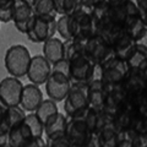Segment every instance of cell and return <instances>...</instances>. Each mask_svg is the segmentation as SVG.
<instances>
[{
	"mask_svg": "<svg viewBox=\"0 0 147 147\" xmlns=\"http://www.w3.org/2000/svg\"><path fill=\"white\" fill-rule=\"evenodd\" d=\"M16 0H0V5H6V4H15Z\"/></svg>",
	"mask_w": 147,
	"mask_h": 147,
	"instance_id": "obj_39",
	"label": "cell"
},
{
	"mask_svg": "<svg viewBox=\"0 0 147 147\" xmlns=\"http://www.w3.org/2000/svg\"><path fill=\"white\" fill-rule=\"evenodd\" d=\"M142 16H144V20H145V24H146V26H147V10L142 13Z\"/></svg>",
	"mask_w": 147,
	"mask_h": 147,
	"instance_id": "obj_42",
	"label": "cell"
},
{
	"mask_svg": "<svg viewBox=\"0 0 147 147\" xmlns=\"http://www.w3.org/2000/svg\"><path fill=\"white\" fill-rule=\"evenodd\" d=\"M129 70H144L147 65V52L136 45L135 52L126 59Z\"/></svg>",
	"mask_w": 147,
	"mask_h": 147,
	"instance_id": "obj_26",
	"label": "cell"
},
{
	"mask_svg": "<svg viewBox=\"0 0 147 147\" xmlns=\"http://www.w3.org/2000/svg\"><path fill=\"white\" fill-rule=\"evenodd\" d=\"M67 125V115L64 113L57 112L50 115L44 123V136L45 140H50L54 137L65 135Z\"/></svg>",
	"mask_w": 147,
	"mask_h": 147,
	"instance_id": "obj_18",
	"label": "cell"
},
{
	"mask_svg": "<svg viewBox=\"0 0 147 147\" xmlns=\"http://www.w3.org/2000/svg\"><path fill=\"white\" fill-rule=\"evenodd\" d=\"M107 90H108V85H105L99 76H94L87 84V97H88L90 107L97 110H102L104 107Z\"/></svg>",
	"mask_w": 147,
	"mask_h": 147,
	"instance_id": "obj_13",
	"label": "cell"
},
{
	"mask_svg": "<svg viewBox=\"0 0 147 147\" xmlns=\"http://www.w3.org/2000/svg\"><path fill=\"white\" fill-rule=\"evenodd\" d=\"M33 10L37 15L40 16H49V17H57L58 11L55 7L54 0H36Z\"/></svg>",
	"mask_w": 147,
	"mask_h": 147,
	"instance_id": "obj_30",
	"label": "cell"
},
{
	"mask_svg": "<svg viewBox=\"0 0 147 147\" xmlns=\"http://www.w3.org/2000/svg\"><path fill=\"white\" fill-rule=\"evenodd\" d=\"M57 33L60 36V38L63 40L74 38L71 15H60V17L58 18V24H57Z\"/></svg>",
	"mask_w": 147,
	"mask_h": 147,
	"instance_id": "obj_29",
	"label": "cell"
},
{
	"mask_svg": "<svg viewBox=\"0 0 147 147\" xmlns=\"http://www.w3.org/2000/svg\"><path fill=\"white\" fill-rule=\"evenodd\" d=\"M24 86L18 77L11 75L5 77L0 81V98L9 105L20 104Z\"/></svg>",
	"mask_w": 147,
	"mask_h": 147,
	"instance_id": "obj_11",
	"label": "cell"
},
{
	"mask_svg": "<svg viewBox=\"0 0 147 147\" xmlns=\"http://www.w3.org/2000/svg\"><path fill=\"white\" fill-rule=\"evenodd\" d=\"M121 84L127 93V98L142 94L147 87V81L141 70H129Z\"/></svg>",
	"mask_w": 147,
	"mask_h": 147,
	"instance_id": "obj_14",
	"label": "cell"
},
{
	"mask_svg": "<svg viewBox=\"0 0 147 147\" xmlns=\"http://www.w3.org/2000/svg\"><path fill=\"white\" fill-rule=\"evenodd\" d=\"M57 112H59V109H58V104L55 100L53 99H43L42 100V103L39 104V107L36 109V114H37V117H38L40 120H42V123L44 124L45 120L50 117V115H53V114H55Z\"/></svg>",
	"mask_w": 147,
	"mask_h": 147,
	"instance_id": "obj_28",
	"label": "cell"
},
{
	"mask_svg": "<svg viewBox=\"0 0 147 147\" xmlns=\"http://www.w3.org/2000/svg\"><path fill=\"white\" fill-rule=\"evenodd\" d=\"M86 57L94 64L96 66H99L100 64L107 61L109 58L114 55L113 47L107 39L98 34L91 36L86 40Z\"/></svg>",
	"mask_w": 147,
	"mask_h": 147,
	"instance_id": "obj_4",
	"label": "cell"
},
{
	"mask_svg": "<svg viewBox=\"0 0 147 147\" xmlns=\"http://www.w3.org/2000/svg\"><path fill=\"white\" fill-rule=\"evenodd\" d=\"M58 15H72L82 6V0H54Z\"/></svg>",
	"mask_w": 147,
	"mask_h": 147,
	"instance_id": "obj_31",
	"label": "cell"
},
{
	"mask_svg": "<svg viewBox=\"0 0 147 147\" xmlns=\"http://www.w3.org/2000/svg\"><path fill=\"white\" fill-rule=\"evenodd\" d=\"M97 70L99 72L98 76L103 80L104 84L112 86L121 84L129 71V67L126 60H123V59L113 55L107 61H104L99 66H97Z\"/></svg>",
	"mask_w": 147,
	"mask_h": 147,
	"instance_id": "obj_3",
	"label": "cell"
},
{
	"mask_svg": "<svg viewBox=\"0 0 147 147\" xmlns=\"http://www.w3.org/2000/svg\"><path fill=\"white\" fill-rule=\"evenodd\" d=\"M71 118H79V119H81V120L90 127V130L93 132V135H94V132H96V130H97V127H98L99 110L92 108V107H90V105H88L86 109H84L82 112H80L79 114H77V115L71 117Z\"/></svg>",
	"mask_w": 147,
	"mask_h": 147,
	"instance_id": "obj_25",
	"label": "cell"
},
{
	"mask_svg": "<svg viewBox=\"0 0 147 147\" xmlns=\"http://www.w3.org/2000/svg\"><path fill=\"white\" fill-rule=\"evenodd\" d=\"M137 7L141 11V13H144L147 10V0H135Z\"/></svg>",
	"mask_w": 147,
	"mask_h": 147,
	"instance_id": "obj_37",
	"label": "cell"
},
{
	"mask_svg": "<svg viewBox=\"0 0 147 147\" xmlns=\"http://www.w3.org/2000/svg\"><path fill=\"white\" fill-rule=\"evenodd\" d=\"M96 72H97V66L86 55H80L70 60L69 76L72 84L87 85L94 76H97Z\"/></svg>",
	"mask_w": 147,
	"mask_h": 147,
	"instance_id": "obj_5",
	"label": "cell"
},
{
	"mask_svg": "<svg viewBox=\"0 0 147 147\" xmlns=\"http://www.w3.org/2000/svg\"><path fill=\"white\" fill-rule=\"evenodd\" d=\"M86 40L87 39H81V38H77V37L64 40V44H65V58L69 61L80 57V55H86L85 54Z\"/></svg>",
	"mask_w": 147,
	"mask_h": 147,
	"instance_id": "obj_24",
	"label": "cell"
},
{
	"mask_svg": "<svg viewBox=\"0 0 147 147\" xmlns=\"http://www.w3.org/2000/svg\"><path fill=\"white\" fill-rule=\"evenodd\" d=\"M65 135L67 136L71 147H91L93 132L79 118H67Z\"/></svg>",
	"mask_w": 147,
	"mask_h": 147,
	"instance_id": "obj_8",
	"label": "cell"
},
{
	"mask_svg": "<svg viewBox=\"0 0 147 147\" xmlns=\"http://www.w3.org/2000/svg\"><path fill=\"white\" fill-rule=\"evenodd\" d=\"M47 144H48V147H71V144L66 135H61V136L54 137V139L47 140Z\"/></svg>",
	"mask_w": 147,
	"mask_h": 147,
	"instance_id": "obj_35",
	"label": "cell"
},
{
	"mask_svg": "<svg viewBox=\"0 0 147 147\" xmlns=\"http://www.w3.org/2000/svg\"><path fill=\"white\" fill-rule=\"evenodd\" d=\"M26 115H27V112L20 104L9 105V113H7V118H6V126L9 129V131H10L13 126H16L20 123L24 121L26 119Z\"/></svg>",
	"mask_w": 147,
	"mask_h": 147,
	"instance_id": "obj_27",
	"label": "cell"
},
{
	"mask_svg": "<svg viewBox=\"0 0 147 147\" xmlns=\"http://www.w3.org/2000/svg\"><path fill=\"white\" fill-rule=\"evenodd\" d=\"M43 55L53 64L65 58V44L61 38L52 37L43 42Z\"/></svg>",
	"mask_w": 147,
	"mask_h": 147,
	"instance_id": "obj_21",
	"label": "cell"
},
{
	"mask_svg": "<svg viewBox=\"0 0 147 147\" xmlns=\"http://www.w3.org/2000/svg\"><path fill=\"white\" fill-rule=\"evenodd\" d=\"M112 47H113L114 55H115L117 58L126 60V59L135 52L136 40L132 38L127 32H125L123 30L120 33L115 37V39L113 40Z\"/></svg>",
	"mask_w": 147,
	"mask_h": 147,
	"instance_id": "obj_17",
	"label": "cell"
},
{
	"mask_svg": "<svg viewBox=\"0 0 147 147\" xmlns=\"http://www.w3.org/2000/svg\"><path fill=\"white\" fill-rule=\"evenodd\" d=\"M45 93L48 94V98L55 100L57 103L63 102L65 99L66 94L69 93L72 82L70 77L66 74L61 71L52 70L48 80L45 81Z\"/></svg>",
	"mask_w": 147,
	"mask_h": 147,
	"instance_id": "obj_6",
	"label": "cell"
},
{
	"mask_svg": "<svg viewBox=\"0 0 147 147\" xmlns=\"http://www.w3.org/2000/svg\"><path fill=\"white\" fill-rule=\"evenodd\" d=\"M124 31L127 32L135 40H139L140 38H142L147 32V26L145 24L142 13L136 12L129 17L125 26H124Z\"/></svg>",
	"mask_w": 147,
	"mask_h": 147,
	"instance_id": "obj_23",
	"label": "cell"
},
{
	"mask_svg": "<svg viewBox=\"0 0 147 147\" xmlns=\"http://www.w3.org/2000/svg\"><path fill=\"white\" fill-rule=\"evenodd\" d=\"M43 99H44L43 92L39 88V86L31 82V84L24 86L20 105L26 110L27 113L36 112V109L39 107V104L42 103Z\"/></svg>",
	"mask_w": 147,
	"mask_h": 147,
	"instance_id": "obj_15",
	"label": "cell"
},
{
	"mask_svg": "<svg viewBox=\"0 0 147 147\" xmlns=\"http://www.w3.org/2000/svg\"><path fill=\"white\" fill-rule=\"evenodd\" d=\"M7 113H9V104H6L0 98V135L9 134V129L6 126Z\"/></svg>",
	"mask_w": 147,
	"mask_h": 147,
	"instance_id": "obj_33",
	"label": "cell"
},
{
	"mask_svg": "<svg viewBox=\"0 0 147 147\" xmlns=\"http://www.w3.org/2000/svg\"><path fill=\"white\" fill-rule=\"evenodd\" d=\"M144 102L146 104V107H147V87H146V90L144 92Z\"/></svg>",
	"mask_w": 147,
	"mask_h": 147,
	"instance_id": "obj_40",
	"label": "cell"
},
{
	"mask_svg": "<svg viewBox=\"0 0 147 147\" xmlns=\"http://www.w3.org/2000/svg\"><path fill=\"white\" fill-rule=\"evenodd\" d=\"M126 100H127V93L125 88H124L123 84L108 86L103 110H105L108 114L114 117V114L126 104Z\"/></svg>",
	"mask_w": 147,
	"mask_h": 147,
	"instance_id": "obj_12",
	"label": "cell"
},
{
	"mask_svg": "<svg viewBox=\"0 0 147 147\" xmlns=\"http://www.w3.org/2000/svg\"><path fill=\"white\" fill-rule=\"evenodd\" d=\"M25 1H26V3H28L30 5L33 6V5H34V3H36V0H25Z\"/></svg>",
	"mask_w": 147,
	"mask_h": 147,
	"instance_id": "obj_43",
	"label": "cell"
},
{
	"mask_svg": "<svg viewBox=\"0 0 147 147\" xmlns=\"http://www.w3.org/2000/svg\"><path fill=\"white\" fill-rule=\"evenodd\" d=\"M103 1H107V0H82V4L86 6H90V7H93L98 4L103 3Z\"/></svg>",
	"mask_w": 147,
	"mask_h": 147,
	"instance_id": "obj_38",
	"label": "cell"
},
{
	"mask_svg": "<svg viewBox=\"0 0 147 147\" xmlns=\"http://www.w3.org/2000/svg\"><path fill=\"white\" fill-rule=\"evenodd\" d=\"M108 3H123V1H126V0H107Z\"/></svg>",
	"mask_w": 147,
	"mask_h": 147,
	"instance_id": "obj_41",
	"label": "cell"
},
{
	"mask_svg": "<svg viewBox=\"0 0 147 147\" xmlns=\"http://www.w3.org/2000/svg\"><path fill=\"white\" fill-rule=\"evenodd\" d=\"M64 102V112L67 118L75 117L80 112L88 107V97H87V85L72 84L70 91L66 94Z\"/></svg>",
	"mask_w": 147,
	"mask_h": 147,
	"instance_id": "obj_9",
	"label": "cell"
},
{
	"mask_svg": "<svg viewBox=\"0 0 147 147\" xmlns=\"http://www.w3.org/2000/svg\"><path fill=\"white\" fill-rule=\"evenodd\" d=\"M13 9L15 4H6V5H0V24H7L12 21L13 17Z\"/></svg>",
	"mask_w": 147,
	"mask_h": 147,
	"instance_id": "obj_34",
	"label": "cell"
},
{
	"mask_svg": "<svg viewBox=\"0 0 147 147\" xmlns=\"http://www.w3.org/2000/svg\"><path fill=\"white\" fill-rule=\"evenodd\" d=\"M53 65L43 54H38L32 57L28 70H27V79L34 85H44L52 74Z\"/></svg>",
	"mask_w": 147,
	"mask_h": 147,
	"instance_id": "obj_10",
	"label": "cell"
},
{
	"mask_svg": "<svg viewBox=\"0 0 147 147\" xmlns=\"http://www.w3.org/2000/svg\"><path fill=\"white\" fill-rule=\"evenodd\" d=\"M72 24V33L74 37L81 39H88L91 36L94 34V22L92 16V7L82 6L71 15Z\"/></svg>",
	"mask_w": 147,
	"mask_h": 147,
	"instance_id": "obj_7",
	"label": "cell"
},
{
	"mask_svg": "<svg viewBox=\"0 0 147 147\" xmlns=\"http://www.w3.org/2000/svg\"><path fill=\"white\" fill-rule=\"evenodd\" d=\"M136 45L139 48L144 49V50H146V52H147V32H146V34L142 37V38H140L139 40H136Z\"/></svg>",
	"mask_w": 147,
	"mask_h": 147,
	"instance_id": "obj_36",
	"label": "cell"
},
{
	"mask_svg": "<svg viewBox=\"0 0 147 147\" xmlns=\"http://www.w3.org/2000/svg\"><path fill=\"white\" fill-rule=\"evenodd\" d=\"M33 136L34 135L30 125L24 120L9 131V144L10 147H28L30 141Z\"/></svg>",
	"mask_w": 147,
	"mask_h": 147,
	"instance_id": "obj_19",
	"label": "cell"
},
{
	"mask_svg": "<svg viewBox=\"0 0 147 147\" xmlns=\"http://www.w3.org/2000/svg\"><path fill=\"white\" fill-rule=\"evenodd\" d=\"M31 59V53L26 45L13 44L7 48L5 57H4V64H5L6 71L11 76L20 79L27 75Z\"/></svg>",
	"mask_w": 147,
	"mask_h": 147,
	"instance_id": "obj_1",
	"label": "cell"
},
{
	"mask_svg": "<svg viewBox=\"0 0 147 147\" xmlns=\"http://www.w3.org/2000/svg\"><path fill=\"white\" fill-rule=\"evenodd\" d=\"M119 135H120V130L117 129L113 120L107 123L94 135L97 147H118Z\"/></svg>",
	"mask_w": 147,
	"mask_h": 147,
	"instance_id": "obj_20",
	"label": "cell"
},
{
	"mask_svg": "<svg viewBox=\"0 0 147 147\" xmlns=\"http://www.w3.org/2000/svg\"><path fill=\"white\" fill-rule=\"evenodd\" d=\"M142 72H144V75H145V79H146V81H147V65H146V67L142 70Z\"/></svg>",
	"mask_w": 147,
	"mask_h": 147,
	"instance_id": "obj_44",
	"label": "cell"
},
{
	"mask_svg": "<svg viewBox=\"0 0 147 147\" xmlns=\"http://www.w3.org/2000/svg\"><path fill=\"white\" fill-rule=\"evenodd\" d=\"M139 112L131 105L129 104H125L124 107H121L118 112L114 114L113 117V123L114 125L117 126L118 130H126V129H130L136 120L137 115H139Z\"/></svg>",
	"mask_w": 147,
	"mask_h": 147,
	"instance_id": "obj_22",
	"label": "cell"
},
{
	"mask_svg": "<svg viewBox=\"0 0 147 147\" xmlns=\"http://www.w3.org/2000/svg\"><path fill=\"white\" fill-rule=\"evenodd\" d=\"M25 121L30 125L34 136H44V124L42 123V120H40L38 117H37V114L34 112L27 113Z\"/></svg>",
	"mask_w": 147,
	"mask_h": 147,
	"instance_id": "obj_32",
	"label": "cell"
},
{
	"mask_svg": "<svg viewBox=\"0 0 147 147\" xmlns=\"http://www.w3.org/2000/svg\"><path fill=\"white\" fill-rule=\"evenodd\" d=\"M34 15L33 6L26 3L25 0H16L15 9H13V17L12 22L15 25L16 30L25 34V32L28 26V22Z\"/></svg>",
	"mask_w": 147,
	"mask_h": 147,
	"instance_id": "obj_16",
	"label": "cell"
},
{
	"mask_svg": "<svg viewBox=\"0 0 147 147\" xmlns=\"http://www.w3.org/2000/svg\"><path fill=\"white\" fill-rule=\"evenodd\" d=\"M57 17L40 16L34 12V15L28 22L25 34L31 42L43 43L57 34Z\"/></svg>",
	"mask_w": 147,
	"mask_h": 147,
	"instance_id": "obj_2",
	"label": "cell"
}]
</instances>
